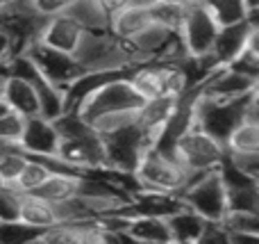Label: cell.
I'll return each instance as SVG.
<instances>
[{
	"mask_svg": "<svg viewBox=\"0 0 259 244\" xmlns=\"http://www.w3.org/2000/svg\"><path fill=\"white\" fill-rule=\"evenodd\" d=\"M193 173H189L182 164L175 160L173 153L164 151L146 149L139 164L132 171V181L137 183V190H150V192H166V194H180L191 181Z\"/></svg>",
	"mask_w": 259,
	"mask_h": 244,
	"instance_id": "1",
	"label": "cell"
},
{
	"mask_svg": "<svg viewBox=\"0 0 259 244\" xmlns=\"http://www.w3.org/2000/svg\"><path fill=\"white\" fill-rule=\"evenodd\" d=\"M73 55L84 71H125L134 66L127 44L109 30H84Z\"/></svg>",
	"mask_w": 259,
	"mask_h": 244,
	"instance_id": "2",
	"label": "cell"
},
{
	"mask_svg": "<svg viewBox=\"0 0 259 244\" xmlns=\"http://www.w3.org/2000/svg\"><path fill=\"white\" fill-rule=\"evenodd\" d=\"M170 153L175 155V160L189 173H202V171L219 169L223 164L228 151H225V144L221 140L211 137L209 132H205L202 128H198L193 123L189 130H184L178 137Z\"/></svg>",
	"mask_w": 259,
	"mask_h": 244,
	"instance_id": "3",
	"label": "cell"
},
{
	"mask_svg": "<svg viewBox=\"0 0 259 244\" xmlns=\"http://www.w3.org/2000/svg\"><path fill=\"white\" fill-rule=\"evenodd\" d=\"M103 146H105V162H107V171L114 176H132L134 167L139 164L141 155L146 149H150V140L148 135L139 128V123H130L114 132H105Z\"/></svg>",
	"mask_w": 259,
	"mask_h": 244,
	"instance_id": "4",
	"label": "cell"
},
{
	"mask_svg": "<svg viewBox=\"0 0 259 244\" xmlns=\"http://www.w3.org/2000/svg\"><path fill=\"white\" fill-rule=\"evenodd\" d=\"M252 94L255 91L234 100H216V98H207V96H202L198 91L196 100H193V123L225 144L232 128L239 121H243V110H246V103Z\"/></svg>",
	"mask_w": 259,
	"mask_h": 244,
	"instance_id": "5",
	"label": "cell"
},
{
	"mask_svg": "<svg viewBox=\"0 0 259 244\" xmlns=\"http://www.w3.org/2000/svg\"><path fill=\"white\" fill-rule=\"evenodd\" d=\"M180 199L187 208L196 210L200 217L207 222H221L228 213V203H225V183L219 169L202 173H193L191 181L187 183Z\"/></svg>",
	"mask_w": 259,
	"mask_h": 244,
	"instance_id": "6",
	"label": "cell"
},
{
	"mask_svg": "<svg viewBox=\"0 0 259 244\" xmlns=\"http://www.w3.org/2000/svg\"><path fill=\"white\" fill-rule=\"evenodd\" d=\"M127 73L116 76V78H112V80L103 82L100 87H96L80 103V108H77L75 112L80 114L84 121L94 123L96 119H100L103 114L118 112V110H137L143 100L134 94L132 85L127 82Z\"/></svg>",
	"mask_w": 259,
	"mask_h": 244,
	"instance_id": "7",
	"label": "cell"
},
{
	"mask_svg": "<svg viewBox=\"0 0 259 244\" xmlns=\"http://www.w3.org/2000/svg\"><path fill=\"white\" fill-rule=\"evenodd\" d=\"M219 23L211 16V12L200 3L187 5V14H184L182 27H180V41H182L187 55H193V57H200V55H207L214 46L216 32H219Z\"/></svg>",
	"mask_w": 259,
	"mask_h": 244,
	"instance_id": "8",
	"label": "cell"
},
{
	"mask_svg": "<svg viewBox=\"0 0 259 244\" xmlns=\"http://www.w3.org/2000/svg\"><path fill=\"white\" fill-rule=\"evenodd\" d=\"M23 53L30 55V59L36 64V68H39L50 82L62 87V89L84 71V68L80 66V62L75 59V55L57 50V48H53V46H46V44H41V41L30 44Z\"/></svg>",
	"mask_w": 259,
	"mask_h": 244,
	"instance_id": "9",
	"label": "cell"
},
{
	"mask_svg": "<svg viewBox=\"0 0 259 244\" xmlns=\"http://www.w3.org/2000/svg\"><path fill=\"white\" fill-rule=\"evenodd\" d=\"M259 89V80L257 78H248L241 73L232 71L228 66H219L198 85V91L207 98H216V100H234L248 96L250 91Z\"/></svg>",
	"mask_w": 259,
	"mask_h": 244,
	"instance_id": "10",
	"label": "cell"
},
{
	"mask_svg": "<svg viewBox=\"0 0 259 244\" xmlns=\"http://www.w3.org/2000/svg\"><path fill=\"white\" fill-rule=\"evenodd\" d=\"M59 132L55 128V121L44 114H32L23 119V128L18 135L25 155H57L59 151Z\"/></svg>",
	"mask_w": 259,
	"mask_h": 244,
	"instance_id": "11",
	"label": "cell"
},
{
	"mask_svg": "<svg viewBox=\"0 0 259 244\" xmlns=\"http://www.w3.org/2000/svg\"><path fill=\"white\" fill-rule=\"evenodd\" d=\"M259 34V23L257 21H239V23H230V25H221L216 32L214 46H211L209 55L216 62V66H228L239 53L248 46V41L252 37Z\"/></svg>",
	"mask_w": 259,
	"mask_h": 244,
	"instance_id": "12",
	"label": "cell"
},
{
	"mask_svg": "<svg viewBox=\"0 0 259 244\" xmlns=\"http://www.w3.org/2000/svg\"><path fill=\"white\" fill-rule=\"evenodd\" d=\"M82 34H84V27H82L71 14L64 12V14H55V16L46 18L36 41L73 55L77 44L82 41Z\"/></svg>",
	"mask_w": 259,
	"mask_h": 244,
	"instance_id": "13",
	"label": "cell"
},
{
	"mask_svg": "<svg viewBox=\"0 0 259 244\" xmlns=\"http://www.w3.org/2000/svg\"><path fill=\"white\" fill-rule=\"evenodd\" d=\"M180 96L182 94H166V96H157V98L143 100L137 110V123L143 132L148 135L150 144H155L159 130L164 128V123L170 119V114L175 112L180 103Z\"/></svg>",
	"mask_w": 259,
	"mask_h": 244,
	"instance_id": "14",
	"label": "cell"
},
{
	"mask_svg": "<svg viewBox=\"0 0 259 244\" xmlns=\"http://www.w3.org/2000/svg\"><path fill=\"white\" fill-rule=\"evenodd\" d=\"M0 103L7 110H12V112L21 114L23 119L32 117V114H41L36 91L32 89V85L27 80L16 78V76L3 78V85H0Z\"/></svg>",
	"mask_w": 259,
	"mask_h": 244,
	"instance_id": "15",
	"label": "cell"
},
{
	"mask_svg": "<svg viewBox=\"0 0 259 244\" xmlns=\"http://www.w3.org/2000/svg\"><path fill=\"white\" fill-rule=\"evenodd\" d=\"M168 224V233H170V242H187V244H198L202 231H205L207 219L200 217L196 210L187 208H178L175 213H170L166 217Z\"/></svg>",
	"mask_w": 259,
	"mask_h": 244,
	"instance_id": "16",
	"label": "cell"
},
{
	"mask_svg": "<svg viewBox=\"0 0 259 244\" xmlns=\"http://www.w3.org/2000/svg\"><path fill=\"white\" fill-rule=\"evenodd\" d=\"M148 23H152L148 7H141V5H125L123 9H118V12H114L112 16H109L107 30L112 32L116 39L130 41L134 34H139Z\"/></svg>",
	"mask_w": 259,
	"mask_h": 244,
	"instance_id": "17",
	"label": "cell"
},
{
	"mask_svg": "<svg viewBox=\"0 0 259 244\" xmlns=\"http://www.w3.org/2000/svg\"><path fill=\"white\" fill-rule=\"evenodd\" d=\"M127 235L132 242H143V244L170 242V233H168L166 219L155 217V215H132L127 222Z\"/></svg>",
	"mask_w": 259,
	"mask_h": 244,
	"instance_id": "18",
	"label": "cell"
},
{
	"mask_svg": "<svg viewBox=\"0 0 259 244\" xmlns=\"http://www.w3.org/2000/svg\"><path fill=\"white\" fill-rule=\"evenodd\" d=\"M18 219L34 228H46L57 224V215H55V205L50 201L41 199L39 194L32 192H23L21 194V203H18Z\"/></svg>",
	"mask_w": 259,
	"mask_h": 244,
	"instance_id": "19",
	"label": "cell"
},
{
	"mask_svg": "<svg viewBox=\"0 0 259 244\" xmlns=\"http://www.w3.org/2000/svg\"><path fill=\"white\" fill-rule=\"evenodd\" d=\"M80 176L82 173H50L32 194H39L41 199L50 201V203H59V201L77 194Z\"/></svg>",
	"mask_w": 259,
	"mask_h": 244,
	"instance_id": "20",
	"label": "cell"
},
{
	"mask_svg": "<svg viewBox=\"0 0 259 244\" xmlns=\"http://www.w3.org/2000/svg\"><path fill=\"white\" fill-rule=\"evenodd\" d=\"M66 14H71L84 30H107L109 14L100 7L98 0H73Z\"/></svg>",
	"mask_w": 259,
	"mask_h": 244,
	"instance_id": "21",
	"label": "cell"
},
{
	"mask_svg": "<svg viewBox=\"0 0 259 244\" xmlns=\"http://www.w3.org/2000/svg\"><path fill=\"white\" fill-rule=\"evenodd\" d=\"M228 153H255L259 151V121H239L225 140Z\"/></svg>",
	"mask_w": 259,
	"mask_h": 244,
	"instance_id": "22",
	"label": "cell"
},
{
	"mask_svg": "<svg viewBox=\"0 0 259 244\" xmlns=\"http://www.w3.org/2000/svg\"><path fill=\"white\" fill-rule=\"evenodd\" d=\"M225 203H228V210L259 213V183L225 185Z\"/></svg>",
	"mask_w": 259,
	"mask_h": 244,
	"instance_id": "23",
	"label": "cell"
},
{
	"mask_svg": "<svg viewBox=\"0 0 259 244\" xmlns=\"http://www.w3.org/2000/svg\"><path fill=\"white\" fill-rule=\"evenodd\" d=\"M200 3L209 9L219 25H230V23H239L248 18L246 0H200Z\"/></svg>",
	"mask_w": 259,
	"mask_h": 244,
	"instance_id": "24",
	"label": "cell"
},
{
	"mask_svg": "<svg viewBox=\"0 0 259 244\" xmlns=\"http://www.w3.org/2000/svg\"><path fill=\"white\" fill-rule=\"evenodd\" d=\"M50 173L53 171L48 169V164H46L44 160L34 158V155H27V160H25V164H23V169H21V173H18L14 187H16L18 192H34L36 187L50 176Z\"/></svg>",
	"mask_w": 259,
	"mask_h": 244,
	"instance_id": "25",
	"label": "cell"
},
{
	"mask_svg": "<svg viewBox=\"0 0 259 244\" xmlns=\"http://www.w3.org/2000/svg\"><path fill=\"white\" fill-rule=\"evenodd\" d=\"M148 12H150V21L157 25H164L173 32H180L184 21V14H187V5H175V3H152L148 5Z\"/></svg>",
	"mask_w": 259,
	"mask_h": 244,
	"instance_id": "26",
	"label": "cell"
},
{
	"mask_svg": "<svg viewBox=\"0 0 259 244\" xmlns=\"http://www.w3.org/2000/svg\"><path fill=\"white\" fill-rule=\"evenodd\" d=\"M41 228H34L21 219L12 222H0V244H25V242H39Z\"/></svg>",
	"mask_w": 259,
	"mask_h": 244,
	"instance_id": "27",
	"label": "cell"
},
{
	"mask_svg": "<svg viewBox=\"0 0 259 244\" xmlns=\"http://www.w3.org/2000/svg\"><path fill=\"white\" fill-rule=\"evenodd\" d=\"M225 231H241L259 235V213H246V210H228L221 219Z\"/></svg>",
	"mask_w": 259,
	"mask_h": 244,
	"instance_id": "28",
	"label": "cell"
},
{
	"mask_svg": "<svg viewBox=\"0 0 259 244\" xmlns=\"http://www.w3.org/2000/svg\"><path fill=\"white\" fill-rule=\"evenodd\" d=\"M27 155L23 151H12V153H0V178L7 185H14L21 173L23 164H25Z\"/></svg>",
	"mask_w": 259,
	"mask_h": 244,
	"instance_id": "29",
	"label": "cell"
},
{
	"mask_svg": "<svg viewBox=\"0 0 259 244\" xmlns=\"http://www.w3.org/2000/svg\"><path fill=\"white\" fill-rule=\"evenodd\" d=\"M225 162L232 164L243 176L259 181V151L255 153H225Z\"/></svg>",
	"mask_w": 259,
	"mask_h": 244,
	"instance_id": "30",
	"label": "cell"
},
{
	"mask_svg": "<svg viewBox=\"0 0 259 244\" xmlns=\"http://www.w3.org/2000/svg\"><path fill=\"white\" fill-rule=\"evenodd\" d=\"M21 194L14 185L0 187V222H12L18 219V203H21Z\"/></svg>",
	"mask_w": 259,
	"mask_h": 244,
	"instance_id": "31",
	"label": "cell"
},
{
	"mask_svg": "<svg viewBox=\"0 0 259 244\" xmlns=\"http://www.w3.org/2000/svg\"><path fill=\"white\" fill-rule=\"evenodd\" d=\"M23 128V117L12 110H3L0 112V142L3 140H18Z\"/></svg>",
	"mask_w": 259,
	"mask_h": 244,
	"instance_id": "32",
	"label": "cell"
},
{
	"mask_svg": "<svg viewBox=\"0 0 259 244\" xmlns=\"http://www.w3.org/2000/svg\"><path fill=\"white\" fill-rule=\"evenodd\" d=\"M30 3L36 9V14H41L44 18H50L55 14H64L73 0H30Z\"/></svg>",
	"mask_w": 259,
	"mask_h": 244,
	"instance_id": "33",
	"label": "cell"
},
{
	"mask_svg": "<svg viewBox=\"0 0 259 244\" xmlns=\"http://www.w3.org/2000/svg\"><path fill=\"white\" fill-rule=\"evenodd\" d=\"M209 242H219V244H228V231L221 222H207L205 231H202L198 244H209Z\"/></svg>",
	"mask_w": 259,
	"mask_h": 244,
	"instance_id": "34",
	"label": "cell"
},
{
	"mask_svg": "<svg viewBox=\"0 0 259 244\" xmlns=\"http://www.w3.org/2000/svg\"><path fill=\"white\" fill-rule=\"evenodd\" d=\"M98 3H100V7L112 16L114 12H118V9H123L125 5H130V0H98Z\"/></svg>",
	"mask_w": 259,
	"mask_h": 244,
	"instance_id": "35",
	"label": "cell"
},
{
	"mask_svg": "<svg viewBox=\"0 0 259 244\" xmlns=\"http://www.w3.org/2000/svg\"><path fill=\"white\" fill-rule=\"evenodd\" d=\"M9 55H14L12 41H9L7 32H3V30H0V59H7Z\"/></svg>",
	"mask_w": 259,
	"mask_h": 244,
	"instance_id": "36",
	"label": "cell"
},
{
	"mask_svg": "<svg viewBox=\"0 0 259 244\" xmlns=\"http://www.w3.org/2000/svg\"><path fill=\"white\" fill-rule=\"evenodd\" d=\"M155 3H175V5H191L196 0H155Z\"/></svg>",
	"mask_w": 259,
	"mask_h": 244,
	"instance_id": "37",
	"label": "cell"
},
{
	"mask_svg": "<svg viewBox=\"0 0 259 244\" xmlns=\"http://www.w3.org/2000/svg\"><path fill=\"white\" fill-rule=\"evenodd\" d=\"M155 0H130V5H141V7H148V5H152Z\"/></svg>",
	"mask_w": 259,
	"mask_h": 244,
	"instance_id": "38",
	"label": "cell"
},
{
	"mask_svg": "<svg viewBox=\"0 0 259 244\" xmlns=\"http://www.w3.org/2000/svg\"><path fill=\"white\" fill-rule=\"evenodd\" d=\"M3 185H7V183H5V181H3V178H0V187H3Z\"/></svg>",
	"mask_w": 259,
	"mask_h": 244,
	"instance_id": "39",
	"label": "cell"
},
{
	"mask_svg": "<svg viewBox=\"0 0 259 244\" xmlns=\"http://www.w3.org/2000/svg\"><path fill=\"white\" fill-rule=\"evenodd\" d=\"M5 3H7V0H0V7H3V5H5Z\"/></svg>",
	"mask_w": 259,
	"mask_h": 244,
	"instance_id": "40",
	"label": "cell"
},
{
	"mask_svg": "<svg viewBox=\"0 0 259 244\" xmlns=\"http://www.w3.org/2000/svg\"><path fill=\"white\" fill-rule=\"evenodd\" d=\"M0 62H3V59H0Z\"/></svg>",
	"mask_w": 259,
	"mask_h": 244,
	"instance_id": "41",
	"label": "cell"
}]
</instances>
